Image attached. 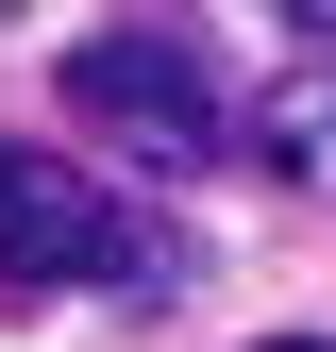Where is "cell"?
I'll return each mask as SVG.
<instances>
[{
  "instance_id": "6da1fadb",
  "label": "cell",
  "mask_w": 336,
  "mask_h": 352,
  "mask_svg": "<svg viewBox=\"0 0 336 352\" xmlns=\"http://www.w3.org/2000/svg\"><path fill=\"white\" fill-rule=\"evenodd\" d=\"M67 101L101 118V135H135V168H219L252 118H235V84L219 51H202L185 17H118V34H84L67 51Z\"/></svg>"
},
{
  "instance_id": "7a4b0ae2",
  "label": "cell",
  "mask_w": 336,
  "mask_h": 352,
  "mask_svg": "<svg viewBox=\"0 0 336 352\" xmlns=\"http://www.w3.org/2000/svg\"><path fill=\"white\" fill-rule=\"evenodd\" d=\"M0 285H118V302H168V235L118 218L67 151H17V135H0Z\"/></svg>"
},
{
  "instance_id": "3957f363",
  "label": "cell",
  "mask_w": 336,
  "mask_h": 352,
  "mask_svg": "<svg viewBox=\"0 0 336 352\" xmlns=\"http://www.w3.org/2000/svg\"><path fill=\"white\" fill-rule=\"evenodd\" d=\"M252 151H269L286 185H319V201H336V51H319V67H286L269 101H252Z\"/></svg>"
},
{
  "instance_id": "277c9868",
  "label": "cell",
  "mask_w": 336,
  "mask_h": 352,
  "mask_svg": "<svg viewBox=\"0 0 336 352\" xmlns=\"http://www.w3.org/2000/svg\"><path fill=\"white\" fill-rule=\"evenodd\" d=\"M252 352H336V336H252Z\"/></svg>"
},
{
  "instance_id": "5b68a950",
  "label": "cell",
  "mask_w": 336,
  "mask_h": 352,
  "mask_svg": "<svg viewBox=\"0 0 336 352\" xmlns=\"http://www.w3.org/2000/svg\"><path fill=\"white\" fill-rule=\"evenodd\" d=\"M0 17H34V0H0Z\"/></svg>"
}]
</instances>
